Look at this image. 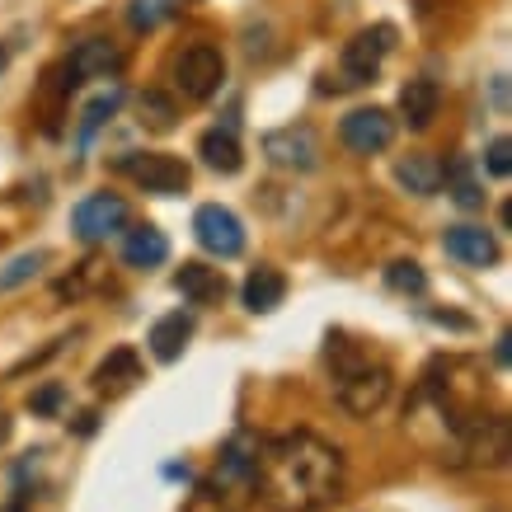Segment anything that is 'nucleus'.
Instances as JSON below:
<instances>
[{"label":"nucleus","instance_id":"obj_5","mask_svg":"<svg viewBox=\"0 0 512 512\" xmlns=\"http://www.w3.org/2000/svg\"><path fill=\"white\" fill-rule=\"evenodd\" d=\"M221 80H226V57L217 43H193L174 57V90L193 104L212 99L221 90Z\"/></svg>","mask_w":512,"mask_h":512},{"label":"nucleus","instance_id":"obj_1","mask_svg":"<svg viewBox=\"0 0 512 512\" xmlns=\"http://www.w3.org/2000/svg\"><path fill=\"white\" fill-rule=\"evenodd\" d=\"M249 484L259 489V503L268 512H325L343 494V451L296 428L273 442H259Z\"/></svg>","mask_w":512,"mask_h":512},{"label":"nucleus","instance_id":"obj_23","mask_svg":"<svg viewBox=\"0 0 512 512\" xmlns=\"http://www.w3.org/2000/svg\"><path fill=\"white\" fill-rule=\"evenodd\" d=\"M118 109H123V90H118V85H113V90H104V94H94L90 104H85V113H80V137L90 141Z\"/></svg>","mask_w":512,"mask_h":512},{"label":"nucleus","instance_id":"obj_18","mask_svg":"<svg viewBox=\"0 0 512 512\" xmlns=\"http://www.w3.org/2000/svg\"><path fill=\"white\" fill-rule=\"evenodd\" d=\"M254 461H259V437H254V433H235L231 442L221 447L217 480L221 484H249V480H254Z\"/></svg>","mask_w":512,"mask_h":512},{"label":"nucleus","instance_id":"obj_12","mask_svg":"<svg viewBox=\"0 0 512 512\" xmlns=\"http://www.w3.org/2000/svg\"><path fill=\"white\" fill-rule=\"evenodd\" d=\"M442 249H447L456 264H466V268L498 264V240H494V231H484V226H447Z\"/></svg>","mask_w":512,"mask_h":512},{"label":"nucleus","instance_id":"obj_4","mask_svg":"<svg viewBox=\"0 0 512 512\" xmlns=\"http://www.w3.org/2000/svg\"><path fill=\"white\" fill-rule=\"evenodd\" d=\"M395 47V29L390 24H376V29H362L343 43L339 57V90H357V85H372L381 76V62Z\"/></svg>","mask_w":512,"mask_h":512},{"label":"nucleus","instance_id":"obj_3","mask_svg":"<svg viewBox=\"0 0 512 512\" xmlns=\"http://www.w3.org/2000/svg\"><path fill=\"white\" fill-rule=\"evenodd\" d=\"M386 400H390V367L386 362H372L367 353L339 357V372H334V404H339L348 419H372Z\"/></svg>","mask_w":512,"mask_h":512},{"label":"nucleus","instance_id":"obj_7","mask_svg":"<svg viewBox=\"0 0 512 512\" xmlns=\"http://www.w3.org/2000/svg\"><path fill=\"white\" fill-rule=\"evenodd\" d=\"M193 235H198V245L207 249V254H217V259H235V254L245 249V226H240V217H235L231 207H221V202L198 207Z\"/></svg>","mask_w":512,"mask_h":512},{"label":"nucleus","instance_id":"obj_9","mask_svg":"<svg viewBox=\"0 0 512 512\" xmlns=\"http://www.w3.org/2000/svg\"><path fill=\"white\" fill-rule=\"evenodd\" d=\"M339 137L353 156H376L386 151L390 137H395V123H390L386 109H353L348 118L339 123Z\"/></svg>","mask_w":512,"mask_h":512},{"label":"nucleus","instance_id":"obj_6","mask_svg":"<svg viewBox=\"0 0 512 512\" xmlns=\"http://www.w3.org/2000/svg\"><path fill=\"white\" fill-rule=\"evenodd\" d=\"M118 170L132 174L156 198H174V193L188 188V165L179 156H165V151H132V156L118 160Z\"/></svg>","mask_w":512,"mask_h":512},{"label":"nucleus","instance_id":"obj_8","mask_svg":"<svg viewBox=\"0 0 512 512\" xmlns=\"http://www.w3.org/2000/svg\"><path fill=\"white\" fill-rule=\"evenodd\" d=\"M71 226H76L80 240H109L127 226V202L118 193H90V198L76 202V212H71Z\"/></svg>","mask_w":512,"mask_h":512},{"label":"nucleus","instance_id":"obj_22","mask_svg":"<svg viewBox=\"0 0 512 512\" xmlns=\"http://www.w3.org/2000/svg\"><path fill=\"white\" fill-rule=\"evenodd\" d=\"M442 179H451V198H456V207H466V212L484 207V188H480V179L470 174L466 160H451V170H442Z\"/></svg>","mask_w":512,"mask_h":512},{"label":"nucleus","instance_id":"obj_15","mask_svg":"<svg viewBox=\"0 0 512 512\" xmlns=\"http://www.w3.org/2000/svg\"><path fill=\"white\" fill-rule=\"evenodd\" d=\"M170 259V235L160 226H132L123 235V264L127 268H160Z\"/></svg>","mask_w":512,"mask_h":512},{"label":"nucleus","instance_id":"obj_25","mask_svg":"<svg viewBox=\"0 0 512 512\" xmlns=\"http://www.w3.org/2000/svg\"><path fill=\"white\" fill-rule=\"evenodd\" d=\"M137 109H141V123L146 127H156V132H170L174 118H179V109H174V99H165L160 90H146L137 99Z\"/></svg>","mask_w":512,"mask_h":512},{"label":"nucleus","instance_id":"obj_27","mask_svg":"<svg viewBox=\"0 0 512 512\" xmlns=\"http://www.w3.org/2000/svg\"><path fill=\"white\" fill-rule=\"evenodd\" d=\"M386 282L395 287V292H404V296H419L423 287H428V273H423L414 259H400V264L386 268Z\"/></svg>","mask_w":512,"mask_h":512},{"label":"nucleus","instance_id":"obj_13","mask_svg":"<svg viewBox=\"0 0 512 512\" xmlns=\"http://www.w3.org/2000/svg\"><path fill=\"white\" fill-rule=\"evenodd\" d=\"M437 104H442V90H437V80L414 76V80H409V85L400 90V123L409 127V132H423V127H433Z\"/></svg>","mask_w":512,"mask_h":512},{"label":"nucleus","instance_id":"obj_19","mask_svg":"<svg viewBox=\"0 0 512 512\" xmlns=\"http://www.w3.org/2000/svg\"><path fill=\"white\" fill-rule=\"evenodd\" d=\"M240 296H245V306H249L254 315H268V311H278V306H282V296H287V278H282L278 268L259 264V268H254V273L245 278Z\"/></svg>","mask_w":512,"mask_h":512},{"label":"nucleus","instance_id":"obj_16","mask_svg":"<svg viewBox=\"0 0 512 512\" xmlns=\"http://www.w3.org/2000/svg\"><path fill=\"white\" fill-rule=\"evenodd\" d=\"M188 339H193V315L188 311H170L160 315L156 325H151V353H156V362H179L188 348Z\"/></svg>","mask_w":512,"mask_h":512},{"label":"nucleus","instance_id":"obj_11","mask_svg":"<svg viewBox=\"0 0 512 512\" xmlns=\"http://www.w3.org/2000/svg\"><path fill=\"white\" fill-rule=\"evenodd\" d=\"M118 71H123V47L113 38H85V43H76L71 62H66L71 85H80V80H109Z\"/></svg>","mask_w":512,"mask_h":512},{"label":"nucleus","instance_id":"obj_24","mask_svg":"<svg viewBox=\"0 0 512 512\" xmlns=\"http://www.w3.org/2000/svg\"><path fill=\"white\" fill-rule=\"evenodd\" d=\"M174 15V0H127V24L137 33H151Z\"/></svg>","mask_w":512,"mask_h":512},{"label":"nucleus","instance_id":"obj_26","mask_svg":"<svg viewBox=\"0 0 512 512\" xmlns=\"http://www.w3.org/2000/svg\"><path fill=\"white\" fill-rule=\"evenodd\" d=\"M47 264V249H29V254H15L10 264L0 268V292H10V287H24V282Z\"/></svg>","mask_w":512,"mask_h":512},{"label":"nucleus","instance_id":"obj_20","mask_svg":"<svg viewBox=\"0 0 512 512\" xmlns=\"http://www.w3.org/2000/svg\"><path fill=\"white\" fill-rule=\"evenodd\" d=\"M174 287H179L193 306H212V301L226 296V278H221L217 268H207V264H184L179 273H174Z\"/></svg>","mask_w":512,"mask_h":512},{"label":"nucleus","instance_id":"obj_2","mask_svg":"<svg viewBox=\"0 0 512 512\" xmlns=\"http://www.w3.org/2000/svg\"><path fill=\"white\" fill-rule=\"evenodd\" d=\"M451 414V437H456V461L470 470H498L508 466V419L503 414H461V409H447Z\"/></svg>","mask_w":512,"mask_h":512},{"label":"nucleus","instance_id":"obj_10","mask_svg":"<svg viewBox=\"0 0 512 512\" xmlns=\"http://www.w3.org/2000/svg\"><path fill=\"white\" fill-rule=\"evenodd\" d=\"M264 156L282 170H315L320 165V141L311 127H278L264 137Z\"/></svg>","mask_w":512,"mask_h":512},{"label":"nucleus","instance_id":"obj_29","mask_svg":"<svg viewBox=\"0 0 512 512\" xmlns=\"http://www.w3.org/2000/svg\"><path fill=\"white\" fill-rule=\"evenodd\" d=\"M57 404H62V386H43V390H38V395L29 400V409H33V414H52Z\"/></svg>","mask_w":512,"mask_h":512},{"label":"nucleus","instance_id":"obj_28","mask_svg":"<svg viewBox=\"0 0 512 512\" xmlns=\"http://www.w3.org/2000/svg\"><path fill=\"white\" fill-rule=\"evenodd\" d=\"M484 170L494 174V179H508L512 174V141L508 137L489 141V151H484Z\"/></svg>","mask_w":512,"mask_h":512},{"label":"nucleus","instance_id":"obj_14","mask_svg":"<svg viewBox=\"0 0 512 512\" xmlns=\"http://www.w3.org/2000/svg\"><path fill=\"white\" fill-rule=\"evenodd\" d=\"M94 390L99 395H123V390H132L141 381V357H137V348H113L99 367H94Z\"/></svg>","mask_w":512,"mask_h":512},{"label":"nucleus","instance_id":"obj_17","mask_svg":"<svg viewBox=\"0 0 512 512\" xmlns=\"http://www.w3.org/2000/svg\"><path fill=\"white\" fill-rule=\"evenodd\" d=\"M442 160L428 156V151H419V156H404L400 165H395V184L404 188V193H414V198H433L437 188H442Z\"/></svg>","mask_w":512,"mask_h":512},{"label":"nucleus","instance_id":"obj_31","mask_svg":"<svg viewBox=\"0 0 512 512\" xmlns=\"http://www.w3.org/2000/svg\"><path fill=\"white\" fill-rule=\"evenodd\" d=\"M5 66H10V47L0 43V71H5Z\"/></svg>","mask_w":512,"mask_h":512},{"label":"nucleus","instance_id":"obj_21","mask_svg":"<svg viewBox=\"0 0 512 512\" xmlns=\"http://www.w3.org/2000/svg\"><path fill=\"white\" fill-rule=\"evenodd\" d=\"M198 156L207 160V170H217V174H235L240 165H245V151H240V141H235L231 127H212V132H202Z\"/></svg>","mask_w":512,"mask_h":512},{"label":"nucleus","instance_id":"obj_32","mask_svg":"<svg viewBox=\"0 0 512 512\" xmlns=\"http://www.w3.org/2000/svg\"><path fill=\"white\" fill-rule=\"evenodd\" d=\"M5 437H10V419H5V414H0V442H5Z\"/></svg>","mask_w":512,"mask_h":512},{"label":"nucleus","instance_id":"obj_30","mask_svg":"<svg viewBox=\"0 0 512 512\" xmlns=\"http://www.w3.org/2000/svg\"><path fill=\"white\" fill-rule=\"evenodd\" d=\"M508 334H503V339H498V348H494V357H498V362H503V367H508V357H512V348H508Z\"/></svg>","mask_w":512,"mask_h":512}]
</instances>
